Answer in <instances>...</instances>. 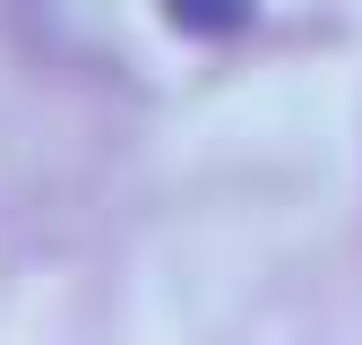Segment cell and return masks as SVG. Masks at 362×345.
I'll return each mask as SVG.
<instances>
[{
  "label": "cell",
  "mask_w": 362,
  "mask_h": 345,
  "mask_svg": "<svg viewBox=\"0 0 362 345\" xmlns=\"http://www.w3.org/2000/svg\"><path fill=\"white\" fill-rule=\"evenodd\" d=\"M164 18H173L181 35H233V26L250 18V0H164Z\"/></svg>",
  "instance_id": "obj_1"
}]
</instances>
